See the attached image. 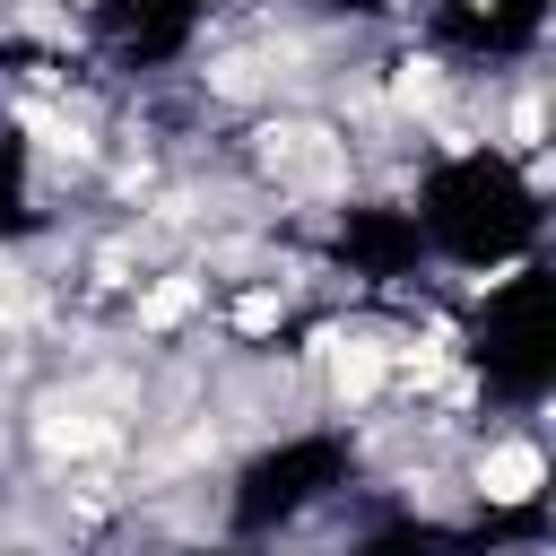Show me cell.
Listing matches in <instances>:
<instances>
[{"instance_id":"1","label":"cell","mask_w":556,"mask_h":556,"mask_svg":"<svg viewBox=\"0 0 556 556\" xmlns=\"http://www.w3.org/2000/svg\"><path fill=\"white\" fill-rule=\"evenodd\" d=\"M539 478H547L539 443H486V452H478V495H486V504H530Z\"/></svg>"}]
</instances>
